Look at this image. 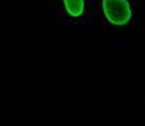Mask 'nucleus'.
I'll return each instance as SVG.
<instances>
[{"label": "nucleus", "instance_id": "f257e3e1", "mask_svg": "<svg viewBox=\"0 0 145 126\" xmlns=\"http://www.w3.org/2000/svg\"><path fill=\"white\" fill-rule=\"evenodd\" d=\"M103 12L112 25H126L132 18V10L128 0H103Z\"/></svg>", "mask_w": 145, "mask_h": 126}, {"label": "nucleus", "instance_id": "f03ea898", "mask_svg": "<svg viewBox=\"0 0 145 126\" xmlns=\"http://www.w3.org/2000/svg\"><path fill=\"white\" fill-rule=\"evenodd\" d=\"M65 10L72 18H78L84 12V0H64Z\"/></svg>", "mask_w": 145, "mask_h": 126}]
</instances>
